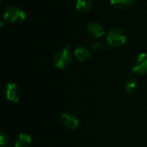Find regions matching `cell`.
I'll use <instances>...</instances> for the list:
<instances>
[{"instance_id":"6da1fadb","label":"cell","mask_w":147,"mask_h":147,"mask_svg":"<svg viewBox=\"0 0 147 147\" xmlns=\"http://www.w3.org/2000/svg\"><path fill=\"white\" fill-rule=\"evenodd\" d=\"M73 60V56L70 51V46L68 45L65 47L58 50L53 58L54 65L58 69H66L68 68Z\"/></svg>"},{"instance_id":"7a4b0ae2","label":"cell","mask_w":147,"mask_h":147,"mask_svg":"<svg viewBox=\"0 0 147 147\" xmlns=\"http://www.w3.org/2000/svg\"><path fill=\"white\" fill-rule=\"evenodd\" d=\"M3 18L9 23L19 24L26 19V13L19 7L10 6L3 11Z\"/></svg>"},{"instance_id":"3957f363","label":"cell","mask_w":147,"mask_h":147,"mask_svg":"<svg viewBox=\"0 0 147 147\" xmlns=\"http://www.w3.org/2000/svg\"><path fill=\"white\" fill-rule=\"evenodd\" d=\"M106 40L109 47H119L126 42V34L122 29L113 28L107 33Z\"/></svg>"},{"instance_id":"277c9868","label":"cell","mask_w":147,"mask_h":147,"mask_svg":"<svg viewBox=\"0 0 147 147\" xmlns=\"http://www.w3.org/2000/svg\"><path fill=\"white\" fill-rule=\"evenodd\" d=\"M132 71L134 74L139 76L147 74V53H141L137 55L133 62Z\"/></svg>"},{"instance_id":"5b68a950","label":"cell","mask_w":147,"mask_h":147,"mask_svg":"<svg viewBox=\"0 0 147 147\" xmlns=\"http://www.w3.org/2000/svg\"><path fill=\"white\" fill-rule=\"evenodd\" d=\"M61 124L67 129L75 130L79 127L78 117L72 113H64L60 117Z\"/></svg>"},{"instance_id":"8992f818","label":"cell","mask_w":147,"mask_h":147,"mask_svg":"<svg viewBox=\"0 0 147 147\" xmlns=\"http://www.w3.org/2000/svg\"><path fill=\"white\" fill-rule=\"evenodd\" d=\"M5 97L6 99L13 103H16L19 101L21 96V90L19 87L14 83H9L5 86Z\"/></svg>"},{"instance_id":"52a82bcc","label":"cell","mask_w":147,"mask_h":147,"mask_svg":"<svg viewBox=\"0 0 147 147\" xmlns=\"http://www.w3.org/2000/svg\"><path fill=\"white\" fill-rule=\"evenodd\" d=\"M88 36L94 39H100L105 35V28L103 25L98 22H91L88 24L86 28Z\"/></svg>"},{"instance_id":"ba28073f","label":"cell","mask_w":147,"mask_h":147,"mask_svg":"<svg viewBox=\"0 0 147 147\" xmlns=\"http://www.w3.org/2000/svg\"><path fill=\"white\" fill-rule=\"evenodd\" d=\"M74 56L77 60H79L81 62H84V61L88 60L91 58L92 54H91V51L88 47L81 46L75 49Z\"/></svg>"},{"instance_id":"9c48e42d","label":"cell","mask_w":147,"mask_h":147,"mask_svg":"<svg viewBox=\"0 0 147 147\" xmlns=\"http://www.w3.org/2000/svg\"><path fill=\"white\" fill-rule=\"evenodd\" d=\"M93 7V0H76L75 8L81 13L88 12Z\"/></svg>"},{"instance_id":"30bf717a","label":"cell","mask_w":147,"mask_h":147,"mask_svg":"<svg viewBox=\"0 0 147 147\" xmlns=\"http://www.w3.org/2000/svg\"><path fill=\"white\" fill-rule=\"evenodd\" d=\"M139 90L138 80L134 78H129L125 85V90L128 95L135 94Z\"/></svg>"},{"instance_id":"8fae6325","label":"cell","mask_w":147,"mask_h":147,"mask_svg":"<svg viewBox=\"0 0 147 147\" xmlns=\"http://www.w3.org/2000/svg\"><path fill=\"white\" fill-rule=\"evenodd\" d=\"M32 140L29 134H21L15 140V147H29L31 145Z\"/></svg>"},{"instance_id":"7c38bea8","label":"cell","mask_w":147,"mask_h":147,"mask_svg":"<svg viewBox=\"0 0 147 147\" xmlns=\"http://www.w3.org/2000/svg\"><path fill=\"white\" fill-rule=\"evenodd\" d=\"M134 1L135 0H110V3L113 7L117 9H124L130 7L134 3Z\"/></svg>"},{"instance_id":"4fadbf2b","label":"cell","mask_w":147,"mask_h":147,"mask_svg":"<svg viewBox=\"0 0 147 147\" xmlns=\"http://www.w3.org/2000/svg\"><path fill=\"white\" fill-rule=\"evenodd\" d=\"M109 47V45L107 42L102 40H97L92 45V50L95 53H101Z\"/></svg>"},{"instance_id":"5bb4252c","label":"cell","mask_w":147,"mask_h":147,"mask_svg":"<svg viewBox=\"0 0 147 147\" xmlns=\"http://www.w3.org/2000/svg\"><path fill=\"white\" fill-rule=\"evenodd\" d=\"M10 138L7 133L0 129V146H6L9 144Z\"/></svg>"},{"instance_id":"9a60e30c","label":"cell","mask_w":147,"mask_h":147,"mask_svg":"<svg viewBox=\"0 0 147 147\" xmlns=\"http://www.w3.org/2000/svg\"><path fill=\"white\" fill-rule=\"evenodd\" d=\"M3 27H4V25H3V21H0V32L3 30Z\"/></svg>"},{"instance_id":"2e32d148","label":"cell","mask_w":147,"mask_h":147,"mask_svg":"<svg viewBox=\"0 0 147 147\" xmlns=\"http://www.w3.org/2000/svg\"><path fill=\"white\" fill-rule=\"evenodd\" d=\"M2 3V0H0V3Z\"/></svg>"}]
</instances>
